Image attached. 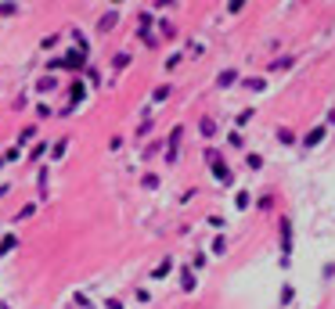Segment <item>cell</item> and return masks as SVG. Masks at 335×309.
I'll use <instances>...</instances> for the list:
<instances>
[{"mask_svg": "<svg viewBox=\"0 0 335 309\" xmlns=\"http://www.w3.org/2000/svg\"><path fill=\"white\" fill-rule=\"evenodd\" d=\"M281 252H285V262H288V252H292V223L281 220Z\"/></svg>", "mask_w": 335, "mask_h": 309, "instance_id": "6da1fadb", "label": "cell"}, {"mask_svg": "<svg viewBox=\"0 0 335 309\" xmlns=\"http://www.w3.org/2000/svg\"><path fill=\"white\" fill-rule=\"evenodd\" d=\"M321 137H325V130H314V133H310V137H307V148H314V144H317V141H321Z\"/></svg>", "mask_w": 335, "mask_h": 309, "instance_id": "7a4b0ae2", "label": "cell"}, {"mask_svg": "<svg viewBox=\"0 0 335 309\" xmlns=\"http://www.w3.org/2000/svg\"><path fill=\"white\" fill-rule=\"evenodd\" d=\"M234 76H238V72H223V76H220V86H231V83H234Z\"/></svg>", "mask_w": 335, "mask_h": 309, "instance_id": "3957f363", "label": "cell"}]
</instances>
